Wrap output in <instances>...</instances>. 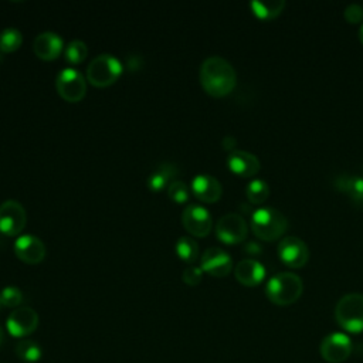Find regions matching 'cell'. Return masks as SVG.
Instances as JSON below:
<instances>
[{
  "mask_svg": "<svg viewBox=\"0 0 363 363\" xmlns=\"http://www.w3.org/2000/svg\"><path fill=\"white\" fill-rule=\"evenodd\" d=\"M200 82L204 91L213 96L230 94L237 84L234 67L223 57H207L200 65Z\"/></svg>",
  "mask_w": 363,
  "mask_h": 363,
  "instance_id": "6da1fadb",
  "label": "cell"
},
{
  "mask_svg": "<svg viewBox=\"0 0 363 363\" xmlns=\"http://www.w3.org/2000/svg\"><path fill=\"white\" fill-rule=\"evenodd\" d=\"M303 291V282L299 275L294 272H278L272 275L265 286L268 299L279 306H286L299 299Z\"/></svg>",
  "mask_w": 363,
  "mask_h": 363,
  "instance_id": "7a4b0ae2",
  "label": "cell"
},
{
  "mask_svg": "<svg viewBox=\"0 0 363 363\" xmlns=\"http://www.w3.org/2000/svg\"><path fill=\"white\" fill-rule=\"evenodd\" d=\"M288 228V220L278 208L261 207L251 216V230L261 240H275Z\"/></svg>",
  "mask_w": 363,
  "mask_h": 363,
  "instance_id": "3957f363",
  "label": "cell"
},
{
  "mask_svg": "<svg viewBox=\"0 0 363 363\" xmlns=\"http://www.w3.org/2000/svg\"><path fill=\"white\" fill-rule=\"evenodd\" d=\"M337 325L349 333L363 330V294L350 292L343 295L335 306Z\"/></svg>",
  "mask_w": 363,
  "mask_h": 363,
  "instance_id": "277c9868",
  "label": "cell"
},
{
  "mask_svg": "<svg viewBox=\"0 0 363 363\" xmlns=\"http://www.w3.org/2000/svg\"><path fill=\"white\" fill-rule=\"evenodd\" d=\"M122 62L112 54H99L86 67V79L95 86H108L122 74Z\"/></svg>",
  "mask_w": 363,
  "mask_h": 363,
  "instance_id": "5b68a950",
  "label": "cell"
},
{
  "mask_svg": "<svg viewBox=\"0 0 363 363\" xmlns=\"http://www.w3.org/2000/svg\"><path fill=\"white\" fill-rule=\"evenodd\" d=\"M352 349V340L346 333L332 332L322 339L319 353L322 359L328 363H343L349 359Z\"/></svg>",
  "mask_w": 363,
  "mask_h": 363,
  "instance_id": "8992f818",
  "label": "cell"
},
{
  "mask_svg": "<svg viewBox=\"0 0 363 363\" xmlns=\"http://www.w3.org/2000/svg\"><path fill=\"white\" fill-rule=\"evenodd\" d=\"M55 86L65 101L78 102L85 96L86 82L84 75L74 68H64L58 72L55 79Z\"/></svg>",
  "mask_w": 363,
  "mask_h": 363,
  "instance_id": "52a82bcc",
  "label": "cell"
},
{
  "mask_svg": "<svg viewBox=\"0 0 363 363\" xmlns=\"http://www.w3.org/2000/svg\"><path fill=\"white\" fill-rule=\"evenodd\" d=\"M248 224L238 213H227L221 216L216 224V234L218 240L227 244H237L247 237Z\"/></svg>",
  "mask_w": 363,
  "mask_h": 363,
  "instance_id": "ba28073f",
  "label": "cell"
},
{
  "mask_svg": "<svg viewBox=\"0 0 363 363\" xmlns=\"http://www.w3.org/2000/svg\"><path fill=\"white\" fill-rule=\"evenodd\" d=\"M27 221L24 207L17 200H6L0 204V231L9 237L21 233Z\"/></svg>",
  "mask_w": 363,
  "mask_h": 363,
  "instance_id": "9c48e42d",
  "label": "cell"
},
{
  "mask_svg": "<svg viewBox=\"0 0 363 363\" xmlns=\"http://www.w3.org/2000/svg\"><path fill=\"white\" fill-rule=\"evenodd\" d=\"M184 228L194 237H206L213 225L210 211L200 204H189L182 214Z\"/></svg>",
  "mask_w": 363,
  "mask_h": 363,
  "instance_id": "30bf717a",
  "label": "cell"
},
{
  "mask_svg": "<svg viewBox=\"0 0 363 363\" xmlns=\"http://www.w3.org/2000/svg\"><path fill=\"white\" fill-rule=\"evenodd\" d=\"M7 330L14 337H24L33 333L38 326V315L30 306L16 308L7 318Z\"/></svg>",
  "mask_w": 363,
  "mask_h": 363,
  "instance_id": "8fae6325",
  "label": "cell"
},
{
  "mask_svg": "<svg viewBox=\"0 0 363 363\" xmlns=\"http://www.w3.org/2000/svg\"><path fill=\"white\" fill-rule=\"evenodd\" d=\"M279 258L289 267L299 268L306 264L309 258V250L303 240L295 235L284 237L278 244Z\"/></svg>",
  "mask_w": 363,
  "mask_h": 363,
  "instance_id": "7c38bea8",
  "label": "cell"
},
{
  "mask_svg": "<svg viewBox=\"0 0 363 363\" xmlns=\"http://www.w3.org/2000/svg\"><path fill=\"white\" fill-rule=\"evenodd\" d=\"M200 267L213 277H225L233 268V259L227 251L218 247H210L203 252Z\"/></svg>",
  "mask_w": 363,
  "mask_h": 363,
  "instance_id": "4fadbf2b",
  "label": "cell"
},
{
  "mask_svg": "<svg viewBox=\"0 0 363 363\" xmlns=\"http://www.w3.org/2000/svg\"><path fill=\"white\" fill-rule=\"evenodd\" d=\"M14 252L26 264H38L45 257V245L38 237L26 234L14 241Z\"/></svg>",
  "mask_w": 363,
  "mask_h": 363,
  "instance_id": "5bb4252c",
  "label": "cell"
},
{
  "mask_svg": "<svg viewBox=\"0 0 363 363\" xmlns=\"http://www.w3.org/2000/svg\"><path fill=\"white\" fill-rule=\"evenodd\" d=\"M227 166L233 173L242 176V177H250V176H254L255 173H258L261 163L255 155H252L247 150L235 149V150L230 152V155L227 157Z\"/></svg>",
  "mask_w": 363,
  "mask_h": 363,
  "instance_id": "9a60e30c",
  "label": "cell"
},
{
  "mask_svg": "<svg viewBox=\"0 0 363 363\" xmlns=\"http://www.w3.org/2000/svg\"><path fill=\"white\" fill-rule=\"evenodd\" d=\"M62 47H64L62 38L54 31L40 33L33 43V50L35 55L45 61L57 58L61 54Z\"/></svg>",
  "mask_w": 363,
  "mask_h": 363,
  "instance_id": "2e32d148",
  "label": "cell"
},
{
  "mask_svg": "<svg viewBox=\"0 0 363 363\" xmlns=\"http://www.w3.org/2000/svg\"><path fill=\"white\" fill-rule=\"evenodd\" d=\"M194 196L204 203H214L221 197L223 187L220 182L210 174H197L191 182Z\"/></svg>",
  "mask_w": 363,
  "mask_h": 363,
  "instance_id": "e0dca14e",
  "label": "cell"
},
{
  "mask_svg": "<svg viewBox=\"0 0 363 363\" xmlns=\"http://www.w3.org/2000/svg\"><path fill=\"white\" fill-rule=\"evenodd\" d=\"M234 275L237 281L245 286L258 285L265 277V267L252 258H244L234 267Z\"/></svg>",
  "mask_w": 363,
  "mask_h": 363,
  "instance_id": "ac0fdd59",
  "label": "cell"
},
{
  "mask_svg": "<svg viewBox=\"0 0 363 363\" xmlns=\"http://www.w3.org/2000/svg\"><path fill=\"white\" fill-rule=\"evenodd\" d=\"M177 174H179V170L173 163L162 162L150 173L147 179V186L152 191H162L164 187H169V184L173 180H176Z\"/></svg>",
  "mask_w": 363,
  "mask_h": 363,
  "instance_id": "d6986e66",
  "label": "cell"
},
{
  "mask_svg": "<svg viewBox=\"0 0 363 363\" xmlns=\"http://www.w3.org/2000/svg\"><path fill=\"white\" fill-rule=\"evenodd\" d=\"M335 184L340 191L346 193L352 199V201L357 204H363V177L362 176L343 173L336 179Z\"/></svg>",
  "mask_w": 363,
  "mask_h": 363,
  "instance_id": "ffe728a7",
  "label": "cell"
},
{
  "mask_svg": "<svg viewBox=\"0 0 363 363\" xmlns=\"http://www.w3.org/2000/svg\"><path fill=\"white\" fill-rule=\"evenodd\" d=\"M251 10L261 18L277 17L285 7L284 0H252L250 3Z\"/></svg>",
  "mask_w": 363,
  "mask_h": 363,
  "instance_id": "44dd1931",
  "label": "cell"
},
{
  "mask_svg": "<svg viewBox=\"0 0 363 363\" xmlns=\"http://www.w3.org/2000/svg\"><path fill=\"white\" fill-rule=\"evenodd\" d=\"M14 353L17 354V357L20 360L27 362V363L38 362L43 354L40 345L31 339H24L21 342H18L14 347Z\"/></svg>",
  "mask_w": 363,
  "mask_h": 363,
  "instance_id": "7402d4cb",
  "label": "cell"
},
{
  "mask_svg": "<svg viewBox=\"0 0 363 363\" xmlns=\"http://www.w3.org/2000/svg\"><path fill=\"white\" fill-rule=\"evenodd\" d=\"M176 252L184 262L193 264L199 257V244L194 238L183 235L176 242Z\"/></svg>",
  "mask_w": 363,
  "mask_h": 363,
  "instance_id": "603a6c76",
  "label": "cell"
},
{
  "mask_svg": "<svg viewBox=\"0 0 363 363\" xmlns=\"http://www.w3.org/2000/svg\"><path fill=\"white\" fill-rule=\"evenodd\" d=\"M245 193H247V197L248 200L252 203V204H261L264 203L268 196H269V186L265 180L262 179H254L251 180L247 187H245Z\"/></svg>",
  "mask_w": 363,
  "mask_h": 363,
  "instance_id": "cb8c5ba5",
  "label": "cell"
},
{
  "mask_svg": "<svg viewBox=\"0 0 363 363\" xmlns=\"http://www.w3.org/2000/svg\"><path fill=\"white\" fill-rule=\"evenodd\" d=\"M23 43V35L17 28H4L0 34V51L11 52L16 51Z\"/></svg>",
  "mask_w": 363,
  "mask_h": 363,
  "instance_id": "d4e9b609",
  "label": "cell"
},
{
  "mask_svg": "<svg viewBox=\"0 0 363 363\" xmlns=\"http://www.w3.org/2000/svg\"><path fill=\"white\" fill-rule=\"evenodd\" d=\"M65 58L67 61L72 62V64H78L82 62L88 54V48L86 44L81 40H72L67 47H65Z\"/></svg>",
  "mask_w": 363,
  "mask_h": 363,
  "instance_id": "484cf974",
  "label": "cell"
},
{
  "mask_svg": "<svg viewBox=\"0 0 363 363\" xmlns=\"http://www.w3.org/2000/svg\"><path fill=\"white\" fill-rule=\"evenodd\" d=\"M189 187L184 182L176 179L173 180L169 187H167V196L170 197V200H173L174 203H186L189 200Z\"/></svg>",
  "mask_w": 363,
  "mask_h": 363,
  "instance_id": "4316f807",
  "label": "cell"
},
{
  "mask_svg": "<svg viewBox=\"0 0 363 363\" xmlns=\"http://www.w3.org/2000/svg\"><path fill=\"white\" fill-rule=\"evenodd\" d=\"M0 299H1V305L9 308H16L23 302V294L16 286H6L0 292Z\"/></svg>",
  "mask_w": 363,
  "mask_h": 363,
  "instance_id": "83f0119b",
  "label": "cell"
},
{
  "mask_svg": "<svg viewBox=\"0 0 363 363\" xmlns=\"http://www.w3.org/2000/svg\"><path fill=\"white\" fill-rule=\"evenodd\" d=\"M201 278H203V269H201V267L190 265V267H187V268L183 271V281H184V284H187V285L194 286V285L200 284Z\"/></svg>",
  "mask_w": 363,
  "mask_h": 363,
  "instance_id": "f1b7e54d",
  "label": "cell"
},
{
  "mask_svg": "<svg viewBox=\"0 0 363 363\" xmlns=\"http://www.w3.org/2000/svg\"><path fill=\"white\" fill-rule=\"evenodd\" d=\"M343 14H345V18L347 21L359 23L363 18V6H360L357 3H350V4L346 6Z\"/></svg>",
  "mask_w": 363,
  "mask_h": 363,
  "instance_id": "f546056e",
  "label": "cell"
},
{
  "mask_svg": "<svg viewBox=\"0 0 363 363\" xmlns=\"http://www.w3.org/2000/svg\"><path fill=\"white\" fill-rule=\"evenodd\" d=\"M221 145H223V147L225 149V150H235L234 147H235V145H237V140H235V138L234 136H230V135H227V136H224L223 138V140H221Z\"/></svg>",
  "mask_w": 363,
  "mask_h": 363,
  "instance_id": "4dcf8cb0",
  "label": "cell"
},
{
  "mask_svg": "<svg viewBox=\"0 0 363 363\" xmlns=\"http://www.w3.org/2000/svg\"><path fill=\"white\" fill-rule=\"evenodd\" d=\"M245 248H247L248 252H261V251H259L261 248H259L255 242H248V244L245 245Z\"/></svg>",
  "mask_w": 363,
  "mask_h": 363,
  "instance_id": "1f68e13d",
  "label": "cell"
},
{
  "mask_svg": "<svg viewBox=\"0 0 363 363\" xmlns=\"http://www.w3.org/2000/svg\"><path fill=\"white\" fill-rule=\"evenodd\" d=\"M359 38H360V41L363 43V23H362V26H360V28H359Z\"/></svg>",
  "mask_w": 363,
  "mask_h": 363,
  "instance_id": "d6a6232c",
  "label": "cell"
},
{
  "mask_svg": "<svg viewBox=\"0 0 363 363\" xmlns=\"http://www.w3.org/2000/svg\"><path fill=\"white\" fill-rule=\"evenodd\" d=\"M1 343H3V329L0 328V346H1Z\"/></svg>",
  "mask_w": 363,
  "mask_h": 363,
  "instance_id": "836d02e7",
  "label": "cell"
},
{
  "mask_svg": "<svg viewBox=\"0 0 363 363\" xmlns=\"http://www.w3.org/2000/svg\"><path fill=\"white\" fill-rule=\"evenodd\" d=\"M0 306H1V299H0Z\"/></svg>",
  "mask_w": 363,
  "mask_h": 363,
  "instance_id": "e575fe53",
  "label": "cell"
}]
</instances>
